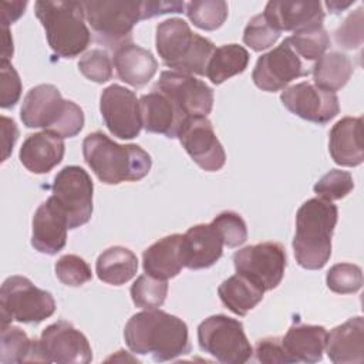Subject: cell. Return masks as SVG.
<instances>
[{"label": "cell", "mask_w": 364, "mask_h": 364, "mask_svg": "<svg viewBox=\"0 0 364 364\" xmlns=\"http://www.w3.org/2000/svg\"><path fill=\"white\" fill-rule=\"evenodd\" d=\"M124 338L132 353L149 354L158 363L191 353L186 323L159 309L135 313L125 324Z\"/></svg>", "instance_id": "cell-1"}, {"label": "cell", "mask_w": 364, "mask_h": 364, "mask_svg": "<svg viewBox=\"0 0 364 364\" xmlns=\"http://www.w3.org/2000/svg\"><path fill=\"white\" fill-rule=\"evenodd\" d=\"M82 156L95 176L107 185L139 181L152 166L149 154L139 145H121L101 131L88 134L82 141Z\"/></svg>", "instance_id": "cell-2"}, {"label": "cell", "mask_w": 364, "mask_h": 364, "mask_svg": "<svg viewBox=\"0 0 364 364\" xmlns=\"http://www.w3.org/2000/svg\"><path fill=\"white\" fill-rule=\"evenodd\" d=\"M337 216V206L321 198H311L299 208L293 252L303 269L318 270L328 262Z\"/></svg>", "instance_id": "cell-3"}, {"label": "cell", "mask_w": 364, "mask_h": 364, "mask_svg": "<svg viewBox=\"0 0 364 364\" xmlns=\"http://www.w3.org/2000/svg\"><path fill=\"white\" fill-rule=\"evenodd\" d=\"M20 118L27 128H43L63 139L80 134L85 121L80 105L64 100L53 84L36 85L26 94Z\"/></svg>", "instance_id": "cell-4"}, {"label": "cell", "mask_w": 364, "mask_h": 364, "mask_svg": "<svg viewBox=\"0 0 364 364\" xmlns=\"http://www.w3.org/2000/svg\"><path fill=\"white\" fill-rule=\"evenodd\" d=\"M155 46L164 65L189 75H205L208 61L216 48L210 40L193 33L189 24L178 17L166 18L156 26Z\"/></svg>", "instance_id": "cell-5"}, {"label": "cell", "mask_w": 364, "mask_h": 364, "mask_svg": "<svg viewBox=\"0 0 364 364\" xmlns=\"http://www.w3.org/2000/svg\"><path fill=\"white\" fill-rule=\"evenodd\" d=\"M34 11L46 30L50 48L63 58L80 55L91 41L81 1L38 0Z\"/></svg>", "instance_id": "cell-6"}, {"label": "cell", "mask_w": 364, "mask_h": 364, "mask_svg": "<svg viewBox=\"0 0 364 364\" xmlns=\"http://www.w3.org/2000/svg\"><path fill=\"white\" fill-rule=\"evenodd\" d=\"M81 4L95 41L112 51L132 41L134 26L144 20V1L87 0Z\"/></svg>", "instance_id": "cell-7"}, {"label": "cell", "mask_w": 364, "mask_h": 364, "mask_svg": "<svg viewBox=\"0 0 364 364\" xmlns=\"http://www.w3.org/2000/svg\"><path fill=\"white\" fill-rule=\"evenodd\" d=\"M55 311V300L47 290L38 289L24 276L7 277L0 289L1 326L18 321L38 324Z\"/></svg>", "instance_id": "cell-8"}, {"label": "cell", "mask_w": 364, "mask_h": 364, "mask_svg": "<svg viewBox=\"0 0 364 364\" xmlns=\"http://www.w3.org/2000/svg\"><path fill=\"white\" fill-rule=\"evenodd\" d=\"M198 343L202 351L223 364H243L253 354L243 324L225 314L210 316L198 326Z\"/></svg>", "instance_id": "cell-9"}, {"label": "cell", "mask_w": 364, "mask_h": 364, "mask_svg": "<svg viewBox=\"0 0 364 364\" xmlns=\"http://www.w3.org/2000/svg\"><path fill=\"white\" fill-rule=\"evenodd\" d=\"M92 192L94 183L81 166L70 165L55 175L51 196L65 213L70 229L80 228L91 219Z\"/></svg>", "instance_id": "cell-10"}, {"label": "cell", "mask_w": 364, "mask_h": 364, "mask_svg": "<svg viewBox=\"0 0 364 364\" xmlns=\"http://www.w3.org/2000/svg\"><path fill=\"white\" fill-rule=\"evenodd\" d=\"M286 250L277 242H262L246 246L233 255L235 270L264 291L276 289L286 269Z\"/></svg>", "instance_id": "cell-11"}, {"label": "cell", "mask_w": 364, "mask_h": 364, "mask_svg": "<svg viewBox=\"0 0 364 364\" xmlns=\"http://www.w3.org/2000/svg\"><path fill=\"white\" fill-rule=\"evenodd\" d=\"M309 74L310 70L284 38L277 47L257 58L252 80L262 91L274 92L284 90L293 80Z\"/></svg>", "instance_id": "cell-12"}, {"label": "cell", "mask_w": 364, "mask_h": 364, "mask_svg": "<svg viewBox=\"0 0 364 364\" xmlns=\"http://www.w3.org/2000/svg\"><path fill=\"white\" fill-rule=\"evenodd\" d=\"M154 90L166 95L186 117H206L213 107L212 88L193 75L162 71Z\"/></svg>", "instance_id": "cell-13"}, {"label": "cell", "mask_w": 364, "mask_h": 364, "mask_svg": "<svg viewBox=\"0 0 364 364\" xmlns=\"http://www.w3.org/2000/svg\"><path fill=\"white\" fill-rule=\"evenodd\" d=\"M100 111L108 131L119 139L136 138L142 129L139 100L135 92L111 84L102 90L100 97Z\"/></svg>", "instance_id": "cell-14"}, {"label": "cell", "mask_w": 364, "mask_h": 364, "mask_svg": "<svg viewBox=\"0 0 364 364\" xmlns=\"http://www.w3.org/2000/svg\"><path fill=\"white\" fill-rule=\"evenodd\" d=\"M280 100L291 114L317 125H326L340 111L336 92L326 91L310 81L286 87L280 94Z\"/></svg>", "instance_id": "cell-15"}, {"label": "cell", "mask_w": 364, "mask_h": 364, "mask_svg": "<svg viewBox=\"0 0 364 364\" xmlns=\"http://www.w3.org/2000/svg\"><path fill=\"white\" fill-rule=\"evenodd\" d=\"M40 347L44 363L88 364L92 361L87 337L65 320H58L43 330Z\"/></svg>", "instance_id": "cell-16"}, {"label": "cell", "mask_w": 364, "mask_h": 364, "mask_svg": "<svg viewBox=\"0 0 364 364\" xmlns=\"http://www.w3.org/2000/svg\"><path fill=\"white\" fill-rule=\"evenodd\" d=\"M178 139L193 162L203 171L216 172L223 168L226 154L213 131L212 122L206 117L186 118Z\"/></svg>", "instance_id": "cell-17"}, {"label": "cell", "mask_w": 364, "mask_h": 364, "mask_svg": "<svg viewBox=\"0 0 364 364\" xmlns=\"http://www.w3.org/2000/svg\"><path fill=\"white\" fill-rule=\"evenodd\" d=\"M68 220L53 196L43 202L31 223V246L44 255L54 256L64 249L67 242Z\"/></svg>", "instance_id": "cell-18"}, {"label": "cell", "mask_w": 364, "mask_h": 364, "mask_svg": "<svg viewBox=\"0 0 364 364\" xmlns=\"http://www.w3.org/2000/svg\"><path fill=\"white\" fill-rule=\"evenodd\" d=\"M263 16L279 33L291 31L293 34L323 26L324 20L320 1L272 0L266 4Z\"/></svg>", "instance_id": "cell-19"}, {"label": "cell", "mask_w": 364, "mask_h": 364, "mask_svg": "<svg viewBox=\"0 0 364 364\" xmlns=\"http://www.w3.org/2000/svg\"><path fill=\"white\" fill-rule=\"evenodd\" d=\"M223 246V240L212 222L189 228L182 235L181 243L183 267L191 270L210 267L220 259Z\"/></svg>", "instance_id": "cell-20"}, {"label": "cell", "mask_w": 364, "mask_h": 364, "mask_svg": "<svg viewBox=\"0 0 364 364\" xmlns=\"http://www.w3.org/2000/svg\"><path fill=\"white\" fill-rule=\"evenodd\" d=\"M142 128L146 132L162 134L166 138H178L186 117L162 92L152 90L139 98Z\"/></svg>", "instance_id": "cell-21"}, {"label": "cell", "mask_w": 364, "mask_h": 364, "mask_svg": "<svg viewBox=\"0 0 364 364\" xmlns=\"http://www.w3.org/2000/svg\"><path fill=\"white\" fill-rule=\"evenodd\" d=\"M324 350L334 364H361L364 361L363 317H351L327 333Z\"/></svg>", "instance_id": "cell-22"}, {"label": "cell", "mask_w": 364, "mask_h": 364, "mask_svg": "<svg viewBox=\"0 0 364 364\" xmlns=\"http://www.w3.org/2000/svg\"><path fill=\"white\" fill-rule=\"evenodd\" d=\"M328 152L341 166H358L364 161L363 118L344 117L337 121L328 134Z\"/></svg>", "instance_id": "cell-23"}, {"label": "cell", "mask_w": 364, "mask_h": 364, "mask_svg": "<svg viewBox=\"0 0 364 364\" xmlns=\"http://www.w3.org/2000/svg\"><path fill=\"white\" fill-rule=\"evenodd\" d=\"M327 330L314 324H293L284 337L282 346L286 363H317L321 361L326 347Z\"/></svg>", "instance_id": "cell-24"}, {"label": "cell", "mask_w": 364, "mask_h": 364, "mask_svg": "<svg viewBox=\"0 0 364 364\" xmlns=\"http://www.w3.org/2000/svg\"><path fill=\"white\" fill-rule=\"evenodd\" d=\"M65 145L61 136L48 131L28 135L20 148V162L33 173H47L64 156Z\"/></svg>", "instance_id": "cell-25"}, {"label": "cell", "mask_w": 364, "mask_h": 364, "mask_svg": "<svg viewBox=\"0 0 364 364\" xmlns=\"http://www.w3.org/2000/svg\"><path fill=\"white\" fill-rule=\"evenodd\" d=\"M112 61L118 78L132 87L148 84L158 70V61L152 53L132 41L115 48Z\"/></svg>", "instance_id": "cell-26"}, {"label": "cell", "mask_w": 364, "mask_h": 364, "mask_svg": "<svg viewBox=\"0 0 364 364\" xmlns=\"http://www.w3.org/2000/svg\"><path fill=\"white\" fill-rule=\"evenodd\" d=\"M182 235L173 233L152 243L142 253L144 272L155 279L168 280L178 276L183 267L181 255Z\"/></svg>", "instance_id": "cell-27"}, {"label": "cell", "mask_w": 364, "mask_h": 364, "mask_svg": "<svg viewBox=\"0 0 364 364\" xmlns=\"http://www.w3.org/2000/svg\"><path fill=\"white\" fill-rule=\"evenodd\" d=\"M138 270L136 255L124 246H111L97 259L95 273L100 280L112 286L129 282Z\"/></svg>", "instance_id": "cell-28"}, {"label": "cell", "mask_w": 364, "mask_h": 364, "mask_svg": "<svg viewBox=\"0 0 364 364\" xmlns=\"http://www.w3.org/2000/svg\"><path fill=\"white\" fill-rule=\"evenodd\" d=\"M218 294L223 306L232 313L246 316L262 301L264 290L243 274L236 273L219 284Z\"/></svg>", "instance_id": "cell-29"}, {"label": "cell", "mask_w": 364, "mask_h": 364, "mask_svg": "<svg viewBox=\"0 0 364 364\" xmlns=\"http://www.w3.org/2000/svg\"><path fill=\"white\" fill-rule=\"evenodd\" d=\"M353 71L354 65L350 57L338 51L324 53L311 67L314 84L331 92L341 90L351 78Z\"/></svg>", "instance_id": "cell-30"}, {"label": "cell", "mask_w": 364, "mask_h": 364, "mask_svg": "<svg viewBox=\"0 0 364 364\" xmlns=\"http://www.w3.org/2000/svg\"><path fill=\"white\" fill-rule=\"evenodd\" d=\"M0 361L3 364L30 361L44 363L40 340L28 338V336L20 327L11 324L1 326Z\"/></svg>", "instance_id": "cell-31"}, {"label": "cell", "mask_w": 364, "mask_h": 364, "mask_svg": "<svg viewBox=\"0 0 364 364\" xmlns=\"http://www.w3.org/2000/svg\"><path fill=\"white\" fill-rule=\"evenodd\" d=\"M249 53L239 44H223L216 47L208 61L205 75L212 84H222L233 75L242 74L249 64Z\"/></svg>", "instance_id": "cell-32"}, {"label": "cell", "mask_w": 364, "mask_h": 364, "mask_svg": "<svg viewBox=\"0 0 364 364\" xmlns=\"http://www.w3.org/2000/svg\"><path fill=\"white\" fill-rule=\"evenodd\" d=\"M186 16L200 30L213 31L228 18V3L223 0H195L186 6Z\"/></svg>", "instance_id": "cell-33"}, {"label": "cell", "mask_w": 364, "mask_h": 364, "mask_svg": "<svg viewBox=\"0 0 364 364\" xmlns=\"http://www.w3.org/2000/svg\"><path fill=\"white\" fill-rule=\"evenodd\" d=\"M286 40L296 54L306 61H317L330 47V37L323 26L294 33Z\"/></svg>", "instance_id": "cell-34"}, {"label": "cell", "mask_w": 364, "mask_h": 364, "mask_svg": "<svg viewBox=\"0 0 364 364\" xmlns=\"http://www.w3.org/2000/svg\"><path fill=\"white\" fill-rule=\"evenodd\" d=\"M168 294V282L141 274L131 286V299L136 307L158 309L164 304Z\"/></svg>", "instance_id": "cell-35"}, {"label": "cell", "mask_w": 364, "mask_h": 364, "mask_svg": "<svg viewBox=\"0 0 364 364\" xmlns=\"http://www.w3.org/2000/svg\"><path fill=\"white\" fill-rule=\"evenodd\" d=\"M327 287L337 294H351L363 286L361 267L353 263H337L330 267L326 276Z\"/></svg>", "instance_id": "cell-36"}, {"label": "cell", "mask_w": 364, "mask_h": 364, "mask_svg": "<svg viewBox=\"0 0 364 364\" xmlns=\"http://www.w3.org/2000/svg\"><path fill=\"white\" fill-rule=\"evenodd\" d=\"M354 188V181L350 172L341 169H331L323 175L313 186L314 193L326 200H338L347 196Z\"/></svg>", "instance_id": "cell-37"}, {"label": "cell", "mask_w": 364, "mask_h": 364, "mask_svg": "<svg viewBox=\"0 0 364 364\" xmlns=\"http://www.w3.org/2000/svg\"><path fill=\"white\" fill-rule=\"evenodd\" d=\"M57 279L71 287L82 286L84 283L92 279V272L90 264L77 255H64L61 256L54 266Z\"/></svg>", "instance_id": "cell-38"}, {"label": "cell", "mask_w": 364, "mask_h": 364, "mask_svg": "<svg viewBox=\"0 0 364 364\" xmlns=\"http://www.w3.org/2000/svg\"><path fill=\"white\" fill-rule=\"evenodd\" d=\"M212 225L219 232L223 245L228 247H237L243 245L247 239V228L243 218L232 210L220 212L213 220Z\"/></svg>", "instance_id": "cell-39"}, {"label": "cell", "mask_w": 364, "mask_h": 364, "mask_svg": "<svg viewBox=\"0 0 364 364\" xmlns=\"http://www.w3.org/2000/svg\"><path fill=\"white\" fill-rule=\"evenodd\" d=\"M279 37L280 33L269 24L263 13L252 17L243 31V43L255 51H263L272 47Z\"/></svg>", "instance_id": "cell-40"}, {"label": "cell", "mask_w": 364, "mask_h": 364, "mask_svg": "<svg viewBox=\"0 0 364 364\" xmlns=\"http://www.w3.org/2000/svg\"><path fill=\"white\" fill-rule=\"evenodd\" d=\"M80 73L98 84L107 82L112 78V63L107 51L92 48L87 51L78 61Z\"/></svg>", "instance_id": "cell-41"}, {"label": "cell", "mask_w": 364, "mask_h": 364, "mask_svg": "<svg viewBox=\"0 0 364 364\" xmlns=\"http://www.w3.org/2000/svg\"><path fill=\"white\" fill-rule=\"evenodd\" d=\"M0 105L1 108H13L21 97V80L10 61H0Z\"/></svg>", "instance_id": "cell-42"}, {"label": "cell", "mask_w": 364, "mask_h": 364, "mask_svg": "<svg viewBox=\"0 0 364 364\" xmlns=\"http://www.w3.org/2000/svg\"><path fill=\"white\" fill-rule=\"evenodd\" d=\"M336 43L347 50H353L363 43V7L351 13L336 30Z\"/></svg>", "instance_id": "cell-43"}, {"label": "cell", "mask_w": 364, "mask_h": 364, "mask_svg": "<svg viewBox=\"0 0 364 364\" xmlns=\"http://www.w3.org/2000/svg\"><path fill=\"white\" fill-rule=\"evenodd\" d=\"M255 355L259 363L263 364H287L283 346H282V338L280 337H266L262 338L256 343L255 347Z\"/></svg>", "instance_id": "cell-44"}, {"label": "cell", "mask_w": 364, "mask_h": 364, "mask_svg": "<svg viewBox=\"0 0 364 364\" xmlns=\"http://www.w3.org/2000/svg\"><path fill=\"white\" fill-rule=\"evenodd\" d=\"M185 4L182 1H144V20L168 13H182Z\"/></svg>", "instance_id": "cell-45"}, {"label": "cell", "mask_w": 364, "mask_h": 364, "mask_svg": "<svg viewBox=\"0 0 364 364\" xmlns=\"http://www.w3.org/2000/svg\"><path fill=\"white\" fill-rule=\"evenodd\" d=\"M27 7V1H0V13H1V28H9L10 24L16 23L24 13Z\"/></svg>", "instance_id": "cell-46"}, {"label": "cell", "mask_w": 364, "mask_h": 364, "mask_svg": "<svg viewBox=\"0 0 364 364\" xmlns=\"http://www.w3.org/2000/svg\"><path fill=\"white\" fill-rule=\"evenodd\" d=\"M1 132H3V159L6 161L13 151V146L18 136V129L16 127V122L7 117H1Z\"/></svg>", "instance_id": "cell-47"}, {"label": "cell", "mask_w": 364, "mask_h": 364, "mask_svg": "<svg viewBox=\"0 0 364 364\" xmlns=\"http://www.w3.org/2000/svg\"><path fill=\"white\" fill-rule=\"evenodd\" d=\"M3 55H1V60H7L13 55V38H11V34L9 31V28H3Z\"/></svg>", "instance_id": "cell-48"}, {"label": "cell", "mask_w": 364, "mask_h": 364, "mask_svg": "<svg viewBox=\"0 0 364 364\" xmlns=\"http://www.w3.org/2000/svg\"><path fill=\"white\" fill-rule=\"evenodd\" d=\"M353 3H354V0H353V1H347V3H340V1H327V3H326V6H327V9H328L331 13H340V11H343L344 9L350 7Z\"/></svg>", "instance_id": "cell-49"}]
</instances>
